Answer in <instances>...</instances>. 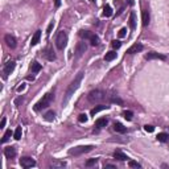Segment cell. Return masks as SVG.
<instances>
[{
	"label": "cell",
	"mask_w": 169,
	"mask_h": 169,
	"mask_svg": "<svg viewBox=\"0 0 169 169\" xmlns=\"http://www.w3.org/2000/svg\"><path fill=\"white\" fill-rule=\"evenodd\" d=\"M83 75H85V72H79L78 74L75 75V78H74V81L72 82V83L69 85V87H67V90H66V94H65V98L62 99V106L65 107L67 102L70 100V98L74 95V93L77 90H78V87H79V85H81V82H82V79H83Z\"/></svg>",
	"instance_id": "1"
},
{
	"label": "cell",
	"mask_w": 169,
	"mask_h": 169,
	"mask_svg": "<svg viewBox=\"0 0 169 169\" xmlns=\"http://www.w3.org/2000/svg\"><path fill=\"white\" fill-rule=\"evenodd\" d=\"M87 99L91 103H100L103 100H107V93L102 90H91L87 94Z\"/></svg>",
	"instance_id": "2"
},
{
	"label": "cell",
	"mask_w": 169,
	"mask_h": 169,
	"mask_svg": "<svg viewBox=\"0 0 169 169\" xmlns=\"http://www.w3.org/2000/svg\"><path fill=\"white\" fill-rule=\"evenodd\" d=\"M53 99H54V94H53V93L45 94L44 97H42V99L38 100V102L35 104V111H40V110L49 107V106L52 104V102H53Z\"/></svg>",
	"instance_id": "3"
},
{
	"label": "cell",
	"mask_w": 169,
	"mask_h": 169,
	"mask_svg": "<svg viewBox=\"0 0 169 169\" xmlns=\"http://www.w3.org/2000/svg\"><path fill=\"white\" fill-rule=\"evenodd\" d=\"M94 145H78L74 147V148H70L69 149V155L70 156H81L83 153H87L90 151H93Z\"/></svg>",
	"instance_id": "4"
},
{
	"label": "cell",
	"mask_w": 169,
	"mask_h": 169,
	"mask_svg": "<svg viewBox=\"0 0 169 169\" xmlns=\"http://www.w3.org/2000/svg\"><path fill=\"white\" fill-rule=\"evenodd\" d=\"M67 45V33L65 30H61L56 37V46L58 50H63Z\"/></svg>",
	"instance_id": "5"
},
{
	"label": "cell",
	"mask_w": 169,
	"mask_h": 169,
	"mask_svg": "<svg viewBox=\"0 0 169 169\" xmlns=\"http://www.w3.org/2000/svg\"><path fill=\"white\" fill-rule=\"evenodd\" d=\"M15 66H16V62L13 60H10L7 63L4 65V69H3V73H4V78H7L8 75L11 74L12 72L15 70Z\"/></svg>",
	"instance_id": "6"
},
{
	"label": "cell",
	"mask_w": 169,
	"mask_h": 169,
	"mask_svg": "<svg viewBox=\"0 0 169 169\" xmlns=\"http://www.w3.org/2000/svg\"><path fill=\"white\" fill-rule=\"evenodd\" d=\"M20 165H21L23 168L28 169V168L35 167V165H36V161H35V160H33L32 157H28V156H25V157H21V159H20Z\"/></svg>",
	"instance_id": "7"
},
{
	"label": "cell",
	"mask_w": 169,
	"mask_h": 169,
	"mask_svg": "<svg viewBox=\"0 0 169 169\" xmlns=\"http://www.w3.org/2000/svg\"><path fill=\"white\" fill-rule=\"evenodd\" d=\"M42 54H44V57L46 58L48 61L56 60V54H54V50H53V48H52V45H48V46L42 50Z\"/></svg>",
	"instance_id": "8"
},
{
	"label": "cell",
	"mask_w": 169,
	"mask_h": 169,
	"mask_svg": "<svg viewBox=\"0 0 169 169\" xmlns=\"http://www.w3.org/2000/svg\"><path fill=\"white\" fill-rule=\"evenodd\" d=\"M86 49H87L86 42H83V41L78 42V44H77V46H75V58H79V57L83 56V53L86 52Z\"/></svg>",
	"instance_id": "9"
},
{
	"label": "cell",
	"mask_w": 169,
	"mask_h": 169,
	"mask_svg": "<svg viewBox=\"0 0 169 169\" xmlns=\"http://www.w3.org/2000/svg\"><path fill=\"white\" fill-rule=\"evenodd\" d=\"M145 60H161V61H165L167 60V57L164 56V54H160V53H156V52H149V53L145 54Z\"/></svg>",
	"instance_id": "10"
},
{
	"label": "cell",
	"mask_w": 169,
	"mask_h": 169,
	"mask_svg": "<svg viewBox=\"0 0 169 169\" xmlns=\"http://www.w3.org/2000/svg\"><path fill=\"white\" fill-rule=\"evenodd\" d=\"M107 100H108L110 103H114V104H119V106H123L124 104V100L122 99V98H119L116 94H112V95H107Z\"/></svg>",
	"instance_id": "11"
},
{
	"label": "cell",
	"mask_w": 169,
	"mask_h": 169,
	"mask_svg": "<svg viewBox=\"0 0 169 169\" xmlns=\"http://www.w3.org/2000/svg\"><path fill=\"white\" fill-rule=\"evenodd\" d=\"M17 151H16V147L11 145V147H7V148H4V155L7 159H13L15 156H16Z\"/></svg>",
	"instance_id": "12"
},
{
	"label": "cell",
	"mask_w": 169,
	"mask_h": 169,
	"mask_svg": "<svg viewBox=\"0 0 169 169\" xmlns=\"http://www.w3.org/2000/svg\"><path fill=\"white\" fill-rule=\"evenodd\" d=\"M143 45L139 44V42H136V44H134L131 48L127 49V54H135V53H139V52L143 50Z\"/></svg>",
	"instance_id": "13"
},
{
	"label": "cell",
	"mask_w": 169,
	"mask_h": 169,
	"mask_svg": "<svg viewBox=\"0 0 169 169\" xmlns=\"http://www.w3.org/2000/svg\"><path fill=\"white\" fill-rule=\"evenodd\" d=\"M4 41H5V44H7L11 49L16 48V38H15L12 35H5L4 36Z\"/></svg>",
	"instance_id": "14"
},
{
	"label": "cell",
	"mask_w": 169,
	"mask_h": 169,
	"mask_svg": "<svg viewBox=\"0 0 169 169\" xmlns=\"http://www.w3.org/2000/svg\"><path fill=\"white\" fill-rule=\"evenodd\" d=\"M141 21H143V27L149 25L151 16H149V11L148 10H143V12H141Z\"/></svg>",
	"instance_id": "15"
},
{
	"label": "cell",
	"mask_w": 169,
	"mask_h": 169,
	"mask_svg": "<svg viewBox=\"0 0 169 169\" xmlns=\"http://www.w3.org/2000/svg\"><path fill=\"white\" fill-rule=\"evenodd\" d=\"M108 108H110V106H106V104H98V106H95L94 108L91 110L90 114H91V115H95V114L103 111V110H108Z\"/></svg>",
	"instance_id": "16"
},
{
	"label": "cell",
	"mask_w": 169,
	"mask_h": 169,
	"mask_svg": "<svg viewBox=\"0 0 169 169\" xmlns=\"http://www.w3.org/2000/svg\"><path fill=\"white\" fill-rule=\"evenodd\" d=\"M114 131H116L118 134H125V132H127V128H125L122 123L116 122V123H114Z\"/></svg>",
	"instance_id": "17"
},
{
	"label": "cell",
	"mask_w": 169,
	"mask_h": 169,
	"mask_svg": "<svg viewBox=\"0 0 169 169\" xmlns=\"http://www.w3.org/2000/svg\"><path fill=\"white\" fill-rule=\"evenodd\" d=\"M114 157L116 160H119V161H125V160L128 159V156L125 155V153H123L122 151H115V152H114Z\"/></svg>",
	"instance_id": "18"
},
{
	"label": "cell",
	"mask_w": 169,
	"mask_h": 169,
	"mask_svg": "<svg viewBox=\"0 0 169 169\" xmlns=\"http://www.w3.org/2000/svg\"><path fill=\"white\" fill-rule=\"evenodd\" d=\"M40 38H41V30H36V33L33 35V37H32V41H30V45H32V46L37 45L40 42Z\"/></svg>",
	"instance_id": "19"
},
{
	"label": "cell",
	"mask_w": 169,
	"mask_h": 169,
	"mask_svg": "<svg viewBox=\"0 0 169 169\" xmlns=\"http://www.w3.org/2000/svg\"><path fill=\"white\" fill-rule=\"evenodd\" d=\"M130 28H131V30L136 29V15H135L134 11L130 13Z\"/></svg>",
	"instance_id": "20"
},
{
	"label": "cell",
	"mask_w": 169,
	"mask_h": 169,
	"mask_svg": "<svg viewBox=\"0 0 169 169\" xmlns=\"http://www.w3.org/2000/svg\"><path fill=\"white\" fill-rule=\"evenodd\" d=\"M107 123H108V119L107 118H99L95 120V125H97L98 128H103L107 125Z\"/></svg>",
	"instance_id": "21"
},
{
	"label": "cell",
	"mask_w": 169,
	"mask_h": 169,
	"mask_svg": "<svg viewBox=\"0 0 169 169\" xmlns=\"http://www.w3.org/2000/svg\"><path fill=\"white\" fill-rule=\"evenodd\" d=\"M116 52L115 50H111V52H108V53H106V56H104V61L106 62H110V61H114L116 58Z\"/></svg>",
	"instance_id": "22"
},
{
	"label": "cell",
	"mask_w": 169,
	"mask_h": 169,
	"mask_svg": "<svg viewBox=\"0 0 169 169\" xmlns=\"http://www.w3.org/2000/svg\"><path fill=\"white\" fill-rule=\"evenodd\" d=\"M89 41H90L91 46H98V45H99V42H100V40H99V37H98L97 35H95V33H93V36L90 37Z\"/></svg>",
	"instance_id": "23"
},
{
	"label": "cell",
	"mask_w": 169,
	"mask_h": 169,
	"mask_svg": "<svg viewBox=\"0 0 169 169\" xmlns=\"http://www.w3.org/2000/svg\"><path fill=\"white\" fill-rule=\"evenodd\" d=\"M41 69H42L41 63H38L37 61H35V62H32V73H33V74H37V73H38Z\"/></svg>",
	"instance_id": "24"
},
{
	"label": "cell",
	"mask_w": 169,
	"mask_h": 169,
	"mask_svg": "<svg viewBox=\"0 0 169 169\" xmlns=\"http://www.w3.org/2000/svg\"><path fill=\"white\" fill-rule=\"evenodd\" d=\"M103 16L104 17H111L112 16V8L110 7L108 4L104 5V8H103Z\"/></svg>",
	"instance_id": "25"
},
{
	"label": "cell",
	"mask_w": 169,
	"mask_h": 169,
	"mask_svg": "<svg viewBox=\"0 0 169 169\" xmlns=\"http://www.w3.org/2000/svg\"><path fill=\"white\" fill-rule=\"evenodd\" d=\"M44 118H45V120H46V122H53L54 118H56V112H54V111H48L44 115Z\"/></svg>",
	"instance_id": "26"
},
{
	"label": "cell",
	"mask_w": 169,
	"mask_h": 169,
	"mask_svg": "<svg viewBox=\"0 0 169 169\" xmlns=\"http://www.w3.org/2000/svg\"><path fill=\"white\" fill-rule=\"evenodd\" d=\"M157 140L161 141V143H167V141L169 140V135L165 134V132H161V134L157 135Z\"/></svg>",
	"instance_id": "27"
},
{
	"label": "cell",
	"mask_w": 169,
	"mask_h": 169,
	"mask_svg": "<svg viewBox=\"0 0 169 169\" xmlns=\"http://www.w3.org/2000/svg\"><path fill=\"white\" fill-rule=\"evenodd\" d=\"M79 36L85 40H90V37L93 36V33L89 32V30H81V32H79Z\"/></svg>",
	"instance_id": "28"
},
{
	"label": "cell",
	"mask_w": 169,
	"mask_h": 169,
	"mask_svg": "<svg viewBox=\"0 0 169 169\" xmlns=\"http://www.w3.org/2000/svg\"><path fill=\"white\" fill-rule=\"evenodd\" d=\"M21 135H23V130H21V127H17L16 131H15V134H13V137L16 140H20L21 139Z\"/></svg>",
	"instance_id": "29"
},
{
	"label": "cell",
	"mask_w": 169,
	"mask_h": 169,
	"mask_svg": "<svg viewBox=\"0 0 169 169\" xmlns=\"http://www.w3.org/2000/svg\"><path fill=\"white\" fill-rule=\"evenodd\" d=\"M11 135H12V131L11 130H8V131H5V134H4V136H3V139H1V143L4 144V143H7L8 140H10V137H11Z\"/></svg>",
	"instance_id": "30"
},
{
	"label": "cell",
	"mask_w": 169,
	"mask_h": 169,
	"mask_svg": "<svg viewBox=\"0 0 169 169\" xmlns=\"http://www.w3.org/2000/svg\"><path fill=\"white\" fill-rule=\"evenodd\" d=\"M128 167H130V168H136V169H139V168H141V165H140L137 161L130 160V161H128Z\"/></svg>",
	"instance_id": "31"
},
{
	"label": "cell",
	"mask_w": 169,
	"mask_h": 169,
	"mask_svg": "<svg viewBox=\"0 0 169 169\" xmlns=\"http://www.w3.org/2000/svg\"><path fill=\"white\" fill-rule=\"evenodd\" d=\"M98 162V159H90V160H87L86 161V167H93V165H95Z\"/></svg>",
	"instance_id": "32"
},
{
	"label": "cell",
	"mask_w": 169,
	"mask_h": 169,
	"mask_svg": "<svg viewBox=\"0 0 169 169\" xmlns=\"http://www.w3.org/2000/svg\"><path fill=\"white\" fill-rule=\"evenodd\" d=\"M52 165H53V167H66V162L65 161H57V160H54V161L52 162Z\"/></svg>",
	"instance_id": "33"
},
{
	"label": "cell",
	"mask_w": 169,
	"mask_h": 169,
	"mask_svg": "<svg viewBox=\"0 0 169 169\" xmlns=\"http://www.w3.org/2000/svg\"><path fill=\"white\" fill-rule=\"evenodd\" d=\"M123 115H124V118L127 119V120H132L134 112H132V111H124V112H123Z\"/></svg>",
	"instance_id": "34"
},
{
	"label": "cell",
	"mask_w": 169,
	"mask_h": 169,
	"mask_svg": "<svg viewBox=\"0 0 169 169\" xmlns=\"http://www.w3.org/2000/svg\"><path fill=\"white\" fill-rule=\"evenodd\" d=\"M87 115H86V114H81V115H79L78 116V122L79 123H86V122H87Z\"/></svg>",
	"instance_id": "35"
},
{
	"label": "cell",
	"mask_w": 169,
	"mask_h": 169,
	"mask_svg": "<svg viewBox=\"0 0 169 169\" xmlns=\"http://www.w3.org/2000/svg\"><path fill=\"white\" fill-rule=\"evenodd\" d=\"M111 45H112V48H114V49H119V48L122 46V42H120V41H118V40H114Z\"/></svg>",
	"instance_id": "36"
},
{
	"label": "cell",
	"mask_w": 169,
	"mask_h": 169,
	"mask_svg": "<svg viewBox=\"0 0 169 169\" xmlns=\"http://www.w3.org/2000/svg\"><path fill=\"white\" fill-rule=\"evenodd\" d=\"M54 28V21H52L50 24H49V27H48V29H46V36H49L52 33V29Z\"/></svg>",
	"instance_id": "37"
},
{
	"label": "cell",
	"mask_w": 169,
	"mask_h": 169,
	"mask_svg": "<svg viewBox=\"0 0 169 169\" xmlns=\"http://www.w3.org/2000/svg\"><path fill=\"white\" fill-rule=\"evenodd\" d=\"M144 130H145L147 132H153V131H155V127H153V125L147 124V125H144Z\"/></svg>",
	"instance_id": "38"
},
{
	"label": "cell",
	"mask_w": 169,
	"mask_h": 169,
	"mask_svg": "<svg viewBox=\"0 0 169 169\" xmlns=\"http://www.w3.org/2000/svg\"><path fill=\"white\" fill-rule=\"evenodd\" d=\"M125 33H127V29H125V28H122L120 30H119V37H124Z\"/></svg>",
	"instance_id": "39"
},
{
	"label": "cell",
	"mask_w": 169,
	"mask_h": 169,
	"mask_svg": "<svg viewBox=\"0 0 169 169\" xmlns=\"http://www.w3.org/2000/svg\"><path fill=\"white\" fill-rule=\"evenodd\" d=\"M23 100H24V99H23V97H20V98H17V99H16V100H15V104H16V106H19V104H20V103H23Z\"/></svg>",
	"instance_id": "40"
},
{
	"label": "cell",
	"mask_w": 169,
	"mask_h": 169,
	"mask_svg": "<svg viewBox=\"0 0 169 169\" xmlns=\"http://www.w3.org/2000/svg\"><path fill=\"white\" fill-rule=\"evenodd\" d=\"M24 89H25V83H21L19 87H17V91H19V93H21V91H24Z\"/></svg>",
	"instance_id": "41"
},
{
	"label": "cell",
	"mask_w": 169,
	"mask_h": 169,
	"mask_svg": "<svg viewBox=\"0 0 169 169\" xmlns=\"http://www.w3.org/2000/svg\"><path fill=\"white\" fill-rule=\"evenodd\" d=\"M5 123H7V119H5V118H3L1 123H0V128H4V127H5Z\"/></svg>",
	"instance_id": "42"
},
{
	"label": "cell",
	"mask_w": 169,
	"mask_h": 169,
	"mask_svg": "<svg viewBox=\"0 0 169 169\" xmlns=\"http://www.w3.org/2000/svg\"><path fill=\"white\" fill-rule=\"evenodd\" d=\"M106 168H115V165H112V164H107V165H106Z\"/></svg>",
	"instance_id": "43"
},
{
	"label": "cell",
	"mask_w": 169,
	"mask_h": 169,
	"mask_svg": "<svg viewBox=\"0 0 169 169\" xmlns=\"http://www.w3.org/2000/svg\"><path fill=\"white\" fill-rule=\"evenodd\" d=\"M60 4H61L60 0H56V7H60Z\"/></svg>",
	"instance_id": "44"
},
{
	"label": "cell",
	"mask_w": 169,
	"mask_h": 169,
	"mask_svg": "<svg viewBox=\"0 0 169 169\" xmlns=\"http://www.w3.org/2000/svg\"><path fill=\"white\" fill-rule=\"evenodd\" d=\"M128 4L132 5V4H134V0H128Z\"/></svg>",
	"instance_id": "45"
},
{
	"label": "cell",
	"mask_w": 169,
	"mask_h": 169,
	"mask_svg": "<svg viewBox=\"0 0 169 169\" xmlns=\"http://www.w3.org/2000/svg\"><path fill=\"white\" fill-rule=\"evenodd\" d=\"M93 1H95V0H93Z\"/></svg>",
	"instance_id": "46"
}]
</instances>
